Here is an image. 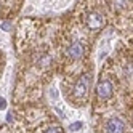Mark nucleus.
I'll return each instance as SVG.
<instances>
[{
    "mask_svg": "<svg viewBox=\"0 0 133 133\" xmlns=\"http://www.w3.org/2000/svg\"><path fill=\"white\" fill-rule=\"evenodd\" d=\"M85 24H87L88 29L98 31V29H101V27L104 26V18L101 15H98V13L91 11V13H88L87 16H85Z\"/></svg>",
    "mask_w": 133,
    "mask_h": 133,
    "instance_id": "2",
    "label": "nucleus"
},
{
    "mask_svg": "<svg viewBox=\"0 0 133 133\" xmlns=\"http://www.w3.org/2000/svg\"><path fill=\"white\" fill-rule=\"evenodd\" d=\"M10 27H11V24H10V23H8V21H5V23H2V29H3V31H8V29H10Z\"/></svg>",
    "mask_w": 133,
    "mask_h": 133,
    "instance_id": "9",
    "label": "nucleus"
},
{
    "mask_svg": "<svg viewBox=\"0 0 133 133\" xmlns=\"http://www.w3.org/2000/svg\"><path fill=\"white\" fill-rule=\"evenodd\" d=\"M72 131H75V130H80L82 128V122H74V123H71V127H69Z\"/></svg>",
    "mask_w": 133,
    "mask_h": 133,
    "instance_id": "7",
    "label": "nucleus"
},
{
    "mask_svg": "<svg viewBox=\"0 0 133 133\" xmlns=\"http://www.w3.org/2000/svg\"><path fill=\"white\" fill-rule=\"evenodd\" d=\"M127 5V0H114V8H116V10H120V8H123Z\"/></svg>",
    "mask_w": 133,
    "mask_h": 133,
    "instance_id": "6",
    "label": "nucleus"
},
{
    "mask_svg": "<svg viewBox=\"0 0 133 133\" xmlns=\"http://www.w3.org/2000/svg\"><path fill=\"white\" fill-rule=\"evenodd\" d=\"M91 79V75L90 74H83L82 77L79 79V82L75 83V87H74V91L72 95L75 98H83L85 95H87V90H88V80Z\"/></svg>",
    "mask_w": 133,
    "mask_h": 133,
    "instance_id": "1",
    "label": "nucleus"
},
{
    "mask_svg": "<svg viewBox=\"0 0 133 133\" xmlns=\"http://www.w3.org/2000/svg\"><path fill=\"white\" fill-rule=\"evenodd\" d=\"M45 133H63V130H61L59 127H56V125H55V127H51V128H48V130H46Z\"/></svg>",
    "mask_w": 133,
    "mask_h": 133,
    "instance_id": "8",
    "label": "nucleus"
},
{
    "mask_svg": "<svg viewBox=\"0 0 133 133\" xmlns=\"http://www.w3.org/2000/svg\"><path fill=\"white\" fill-rule=\"evenodd\" d=\"M96 95H98L101 99L111 98V96H112V85H111V82L101 80V82L96 85Z\"/></svg>",
    "mask_w": 133,
    "mask_h": 133,
    "instance_id": "3",
    "label": "nucleus"
},
{
    "mask_svg": "<svg viewBox=\"0 0 133 133\" xmlns=\"http://www.w3.org/2000/svg\"><path fill=\"white\" fill-rule=\"evenodd\" d=\"M5 108H6V99L0 98V109H5Z\"/></svg>",
    "mask_w": 133,
    "mask_h": 133,
    "instance_id": "10",
    "label": "nucleus"
},
{
    "mask_svg": "<svg viewBox=\"0 0 133 133\" xmlns=\"http://www.w3.org/2000/svg\"><path fill=\"white\" fill-rule=\"evenodd\" d=\"M6 120H8V122H13V114H11V112L6 114Z\"/></svg>",
    "mask_w": 133,
    "mask_h": 133,
    "instance_id": "11",
    "label": "nucleus"
},
{
    "mask_svg": "<svg viewBox=\"0 0 133 133\" xmlns=\"http://www.w3.org/2000/svg\"><path fill=\"white\" fill-rule=\"evenodd\" d=\"M123 128H125V125L120 119H111L106 125L108 133H123Z\"/></svg>",
    "mask_w": 133,
    "mask_h": 133,
    "instance_id": "4",
    "label": "nucleus"
},
{
    "mask_svg": "<svg viewBox=\"0 0 133 133\" xmlns=\"http://www.w3.org/2000/svg\"><path fill=\"white\" fill-rule=\"evenodd\" d=\"M68 55L71 56L72 59H79L82 58V55H83V46L80 42H72L69 45V48H68Z\"/></svg>",
    "mask_w": 133,
    "mask_h": 133,
    "instance_id": "5",
    "label": "nucleus"
}]
</instances>
